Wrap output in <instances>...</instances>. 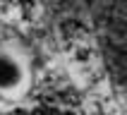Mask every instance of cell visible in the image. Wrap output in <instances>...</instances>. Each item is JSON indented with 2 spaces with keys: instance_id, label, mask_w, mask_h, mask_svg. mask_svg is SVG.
Returning a JSON list of instances; mask_svg holds the SVG:
<instances>
[{
  "instance_id": "obj_2",
  "label": "cell",
  "mask_w": 127,
  "mask_h": 115,
  "mask_svg": "<svg viewBox=\"0 0 127 115\" xmlns=\"http://www.w3.org/2000/svg\"><path fill=\"white\" fill-rule=\"evenodd\" d=\"M60 98H63L65 101V103H67V106H74V103H77V93H74V91H63V96H60Z\"/></svg>"
},
{
  "instance_id": "obj_3",
  "label": "cell",
  "mask_w": 127,
  "mask_h": 115,
  "mask_svg": "<svg viewBox=\"0 0 127 115\" xmlns=\"http://www.w3.org/2000/svg\"><path fill=\"white\" fill-rule=\"evenodd\" d=\"M43 115H60L55 108H43Z\"/></svg>"
},
{
  "instance_id": "obj_6",
  "label": "cell",
  "mask_w": 127,
  "mask_h": 115,
  "mask_svg": "<svg viewBox=\"0 0 127 115\" xmlns=\"http://www.w3.org/2000/svg\"><path fill=\"white\" fill-rule=\"evenodd\" d=\"M14 115H27V113H24V110H14Z\"/></svg>"
},
{
  "instance_id": "obj_5",
  "label": "cell",
  "mask_w": 127,
  "mask_h": 115,
  "mask_svg": "<svg viewBox=\"0 0 127 115\" xmlns=\"http://www.w3.org/2000/svg\"><path fill=\"white\" fill-rule=\"evenodd\" d=\"M63 115H77V113H74V110H65Z\"/></svg>"
},
{
  "instance_id": "obj_1",
  "label": "cell",
  "mask_w": 127,
  "mask_h": 115,
  "mask_svg": "<svg viewBox=\"0 0 127 115\" xmlns=\"http://www.w3.org/2000/svg\"><path fill=\"white\" fill-rule=\"evenodd\" d=\"M60 29H63V36H65V38H74V34H77V29H82V27L77 24V19H65V22H63V27H60Z\"/></svg>"
},
{
  "instance_id": "obj_4",
  "label": "cell",
  "mask_w": 127,
  "mask_h": 115,
  "mask_svg": "<svg viewBox=\"0 0 127 115\" xmlns=\"http://www.w3.org/2000/svg\"><path fill=\"white\" fill-rule=\"evenodd\" d=\"M77 58H79V60H86V58H89V53H86V50H79Z\"/></svg>"
}]
</instances>
